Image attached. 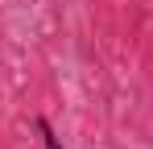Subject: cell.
Listing matches in <instances>:
<instances>
[{"label":"cell","mask_w":153,"mask_h":149,"mask_svg":"<svg viewBox=\"0 0 153 149\" xmlns=\"http://www.w3.org/2000/svg\"><path fill=\"white\" fill-rule=\"evenodd\" d=\"M37 133H42V149H62V141H58V133H54V124L46 120V116H37Z\"/></svg>","instance_id":"6da1fadb"}]
</instances>
